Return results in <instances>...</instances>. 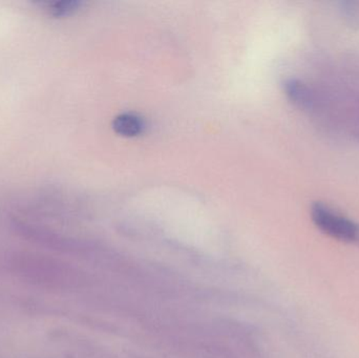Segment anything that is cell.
<instances>
[{
	"label": "cell",
	"mask_w": 359,
	"mask_h": 358,
	"mask_svg": "<svg viewBox=\"0 0 359 358\" xmlns=\"http://www.w3.org/2000/svg\"><path fill=\"white\" fill-rule=\"evenodd\" d=\"M311 216L314 224L326 235L347 242L358 244L359 224L335 212L328 205L316 203L312 205Z\"/></svg>",
	"instance_id": "cell-1"
},
{
	"label": "cell",
	"mask_w": 359,
	"mask_h": 358,
	"mask_svg": "<svg viewBox=\"0 0 359 358\" xmlns=\"http://www.w3.org/2000/svg\"><path fill=\"white\" fill-rule=\"evenodd\" d=\"M111 125L116 134L128 138L139 136L145 128L142 118L134 113H123L116 116Z\"/></svg>",
	"instance_id": "cell-2"
},
{
	"label": "cell",
	"mask_w": 359,
	"mask_h": 358,
	"mask_svg": "<svg viewBox=\"0 0 359 358\" xmlns=\"http://www.w3.org/2000/svg\"><path fill=\"white\" fill-rule=\"evenodd\" d=\"M83 2L80 0H63V1L55 2L50 6V13L55 17H65L77 12Z\"/></svg>",
	"instance_id": "cell-3"
}]
</instances>
